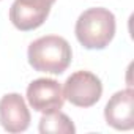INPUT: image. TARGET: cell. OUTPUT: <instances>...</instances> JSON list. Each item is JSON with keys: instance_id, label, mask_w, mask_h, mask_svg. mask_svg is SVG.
<instances>
[{"instance_id": "277c9868", "label": "cell", "mask_w": 134, "mask_h": 134, "mask_svg": "<svg viewBox=\"0 0 134 134\" xmlns=\"http://www.w3.org/2000/svg\"><path fill=\"white\" fill-rule=\"evenodd\" d=\"M55 0H14L10 8V21L22 32L35 30L44 24Z\"/></svg>"}, {"instance_id": "7a4b0ae2", "label": "cell", "mask_w": 134, "mask_h": 134, "mask_svg": "<svg viewBox=\"0 0 134 134\" xmlns=\"http://www.w3.org/2000/svg\"><path fill=\"white\" fill-rule=\"evenodd\" d=\"M76 38L90 51L104 49L115 35V16L107 8H88L76 21Z\"/></svg>"}, {"instance_id": "3957f363", "label": "cell", "mask_w": 134, "mask_h": 134, "mask_svg": "<svg viewBox=\"0 0 134 134\" xmlns=\"http://www.w3.org/2000/svg\"><path fill=\"white\" fill-rule=\"evenodd\" d=\"M103 95L101 79L90 71H76L65 82L63 96L76 107H92Z\"/></svg>"}, {"instance_id": "8992f818", "label": "cell", "mask_w": 134, "mask_h": 134, "mask_svg": "<svg viewBox=\"0 0 134 134\" xmlns=\"http://www.w3.org/2000/svg\"><path fill=\"white\" fill-rule=\"evenodd\" d=\"M106 123L118 131L134 128V92L132 88L120 90L110 96L104 107Z\"/></svg>"}, {"instance_id": "52a82bcc", "label": "cell", "mask_w": 134, "mask_h": 134, "mask_svg": "<svg viewBox=\"0 0 134 134\" xmlns=\"http://www.w3.org/2000/svg\"><path fill=\"white\" fill-rule=\"evenodd\" d=\"M0 125L8 132H22L30 125V112L19 93H8L0 99Z\"/></svg>"}, {"instance_id": "6da1fadb", "label": "cell", "mask_w": 134, "mask_h": 134, "mask_svg": "<svg viewBox=\"0 0 134 134\" xmlns=\"http://www.w3.org/2000/svg\"><path fill=\"white\" fill-rule=\"evenodd\" d=\"M29 63L35 71L62 74L70 66L73 52L71 46L62 36L47 35L30 43L27 51Z\"/></svg>"}, {"instance_id": "ba28073f", "label": "cell", "mask_w": 134, "mask_h": 134, "mask_svg": "<svg viewBox=\"0 0 134 134\" xmlns=\"http://www.w3.org/2000/svg\"><path fill=\"white\" fill-rule=\"evenodd\" d=\"M40 132L47 134V132H54V134H73L76 132V126L73 125L71 118L60 112V110H54V112H47L40 118V126H38Z\"/></svg>"}, {"instance_id": "5b68a950", "label": "cell", "mask_w": 134, "mask_h": 134, "mask_svg": "<svg viewBox=\"0 0 134 134\" xmlns=\"http://www.w3.org/2000/svg\"><path fill=\"white\" fill-rule=\"evenodd\" d=\"M27 99L29 104L36 112H54L60 110L65 103L63 90L55 79H35L27 87Z\"/></svg>"}]
</instances>
